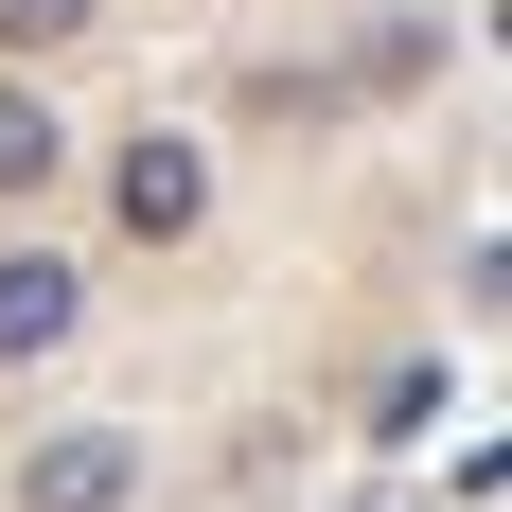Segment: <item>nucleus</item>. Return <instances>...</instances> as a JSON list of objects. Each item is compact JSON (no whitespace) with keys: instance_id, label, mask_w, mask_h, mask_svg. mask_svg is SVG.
<instances>
[{"instance_id":"1","label":"nucleus","mask_w":512,"mask_h":512,"mask_svg":"<svg viewBox=\"0 0 512 512\" xmlns=\"http://www.w3.org/2000/svg\"><path fill=\"white\" fill-rule=\"evenodd\" d=\"M106 212H124V248H195L212 230V159L177 142V124H142V142L106 159Z\"/></svg>"},{"instance_id":"2","label":"nucleus","mask_w":512,"mask_h":512,"mask_svg":"<svg viewBox=\"0 0 512 512\" xmlns=\"http://www.w3.org/2000/svg\"><path fill=\"white\" fill-rule=\"evenodd\" d=\"M124 495H142V442L124 424H53L18 460V512H124Z\"/></svg>"},{"instance_id":"3","label":"nucleus","mask_w":512,"mask_h":512,"mask_svg":"<svg viewBox=\"0 0 512 512\" xmlns=\"http://www.w3.org/2000/svg\"><path fill=\"white\" fill-rule=\"evenodd\" d=\"M71 318H89V265H53V248H0V371L71 354Z\"/></svg>"},{"instance_id":"4","label":"nucleus","mask_w":512,"mask_h":512,"mask_svg":"<svg viewBox=\"0 0 512 512\" xmlns=\"http://www.w3.org/2000/svg\"><path fill=\"white\" fill-rule=\"evenodd\" d=\"M53 159H71V124L36 89H0V195H53Z\"/></svg>"},{"instance_id":"5","label":"nucleus","mask_w":512,"mask_h":512,"mask_svg":"<svg viewBox=\"0 0 512 512\" xmlns=\"http://www.w3.org/2000/svg\"><path fill=\"white\" fill-rule=\"evenodd\" d=\"M442 424H460V389H442V371H389V407H371V442H442Z\"/></svg>"},{"instance_id":"6","label":"nucleus","mask_w":512,"mask_h":512,"mask_svg":"<svg viewBox=\"0 0 512 512\" xmlns=\"http://www.w3.org/2000/svg\"><path fill=\"white\" fill-rule=\"evenodd\" d=\"M89 18H106V0H0V53H71Z\"/></svg>"},{"instance_id":"7","label":"nucleus","mask_w":512,"mask_h":512,"mask_svg":"<svg viewBox=\"0 0 512 512\" xmlns=\"http://www.w3.org/2000/svg\"><path fill=\"white\" fill-rule=\"evenodd\" d=\"M371 512H407V495H371Z\"/></svg>"}]
</instances>
